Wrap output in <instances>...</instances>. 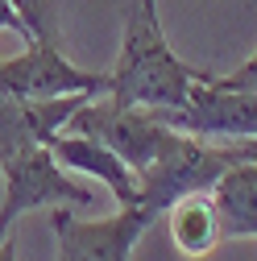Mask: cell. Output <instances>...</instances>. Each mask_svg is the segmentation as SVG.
<instances>
[{"mask_svg": "<svg viewBox=\"0 0 257 261\" xmlns=\"http://www.w3.org/2000/svg\"><path fill=\"white\" fill-rule=\"evenodd\" d=\"M203 71L183 62L170 42L158 0H128L124 5V29H120V54L116 67L104 75V95L124 108H145V112H170L187 100Z\"/></svg>", "mask_w": 257, "mask_h": 261, "instance_id": "cell-1", "label": "cell"}, {"mask_svg": "<svg viewBox=\"0 0 257 261\" xmlns=\"http://www.w3.org/2000/svg\"><path fill=\"white\" fill-rule=\"evenodd\" d=\"M71 133H83V137H95L104 141L108 149H116L133 174L149 170L162 153L174 149V141L183 137L178 128H170L158 112H145V108H124L108 95H91V100L71 116Z\"/></svg>", "mask_w": 257, "mask_h": 261, "instance_id": "cell-2", "label": "cell"}, {"mask_svg": "<svg viewBox=\"0 0 257 261\" xmlns=\"http://www.w3.org/2000/svg\"><path fill=\"white\" fill-rule=\"evenodd\" d=\"M241 166L237 162V145L233 141H199V137H178L170 153H162L149 170L137 174L141 182V207H149L153 216H162L174 199L191 191H212L220 182L224 170Z\"/></svg>", "mask_w": 257, "mask_h": 261, "instance_id": "cell-3", "label": "cell"}, {"mask_svg": "<svg viewBox=\"0 0 257 261\" xmlns=\"http://www.w3.org/2000/svg\"><path fill=\"white\" fill-rule=\"evenodd\" d=\"M5 199H0V237L25 216V212H38V207H91L95 203V191H87L83 182H75L67 170L58 166V158L50 153V145H34V149H21L17 158H9L5 166Z\"/></svg>", "mask_w": 257, "mask_h": 261, "instance_id": "cell-4", "label": "cell"}, {"mask_svg": "<svg viewBox=\"0 0 257 261\" xmlns=\"http://www.w3.org/2000/svg\"><path fill=\"white\" fill-rule=\"evenodd\" d=\"M170 128L199 141H245L257 137V91L233 87L220 75H199L187 100L170 112H158Z\"/></svg>", "mask_w": 257, "mask_h": 261, "instance_id": "cell-5", "label": "cell"}, {"mask_svg": "<svg viewBox=\"0 0 257 261\" xmlns=\"http://www.w3.org/2000/svg\"><path fill=\"white\" fill-rule=\"evenodd\" d=\"M104 75L67 62L54 42H29L21 54L0 58V95L54 100V95H104Z\"/></svg>", "mask_w": 257, "mask_h": 261, "instance_id": "cell-6", "label": "cell"}, {"mask_svg": "<svg viewBox=\"0 0 257 261\" xmlns=\"http://www.w3.org/2000/svg\"><path fill=\"white\" fill-rule=\"evenodd\" d=\"M153 220L158 216L141 203L100 220H75L67 207H54V237H58L54 261H128Z\"/></svg>", "mask_w": 257, "mask_h": 261, "instance_id": "cell-7", "label": "cell"}, {"mask_svg": "<svg viewBox=\"0 0 257 261\" xmlns=\"http://www.w3.org/2000/svg\"><path fill=\"white\" fill-rule=\"evenodd\" d=\"M91 95H54V100H13L0 95V166L21 149L46 145L54 133L71 124V116Z\"/></svg>", "mask_w": 257, "mask_h": 261, "instance_id": "cell-8", "label": "cell"}, {"mask_svg": "<svg viewBox=\"0 0 257 261\" xmlns=\"http://www.w3.org/2000/svg\"><path fill=\"white\" fill-rule=\"evenodd\" d=\"M46 145H50V153L58 158V166H62V170H75V174L95 178V182H100L120 207H133V203L141 199V182H137L133 166H128V162H124L116 149H108L104 141L62 128V133H54Z\"/></svg>", "mask_w": 257, "mask_h": 261, "instance_id": "cell-9", "label": "cell"}, {"mask_svg": "<svg viewBox=\"0 0 257 261\" xmlns=\"http://www.w3.org/2000/svg\"><path fill=\"white\" fill-rule=\"evenodd\" d=\"M166 228H170V241L183 257H208L220 241H224V228H220V212H216V195L212 191H191L183 199H174L166 212Z\"/></svg>", "mask_w": 257, "mask_h": 261, "instance_id": "cell-10", "label": "cell"}, {"mask_svg": "<svg viewBox=\"0 0 257 261\" xmlns=\"http://www.w3.org/2000/svg\"><path fill=\"white\" fill-rule=\"evenodd\" d=\"M224 237H257V166H233L212 187Z\"/></svg>", "mask_w": 257, "mask_h": 261, "instance_id": "cell-11", "label": "cell"}, {"mask_svg": "<svg viewBox=\"0 0 257 261\" xmlns=\"http://www.w3.org/2000/svg\"><path fill=\"white\" fill-rule=\"evenodd\" d=\"M13 9L29 29V42L58 46V0H13Z\"/></svg>", "mask_w": 257, "mask_h": 261, "instance_id": "cell-12", "label": "cell"}, {"mask_svg": "<svg viewBox=\"0 0 257 261\" xmlns=\"http://www.w3.org/2000/svg\"><path fill=\"white\" fill-rule=\"evenodd\" d=\"M220 79H224V83H233V87H253V91H257V50L241 62L233 75H220Z\"/></svg>", "mask_w": 257, "mask_h": 261, "instance_id": "cell-13", "label": "cell"}, {"mask_svg": "<svg viewBox=\"0 0 257 261\" xmlns=\"http://www.w3.org/2000/svg\"><path fill=\"white\" fill-rule=\"evenodd\" d=\"M0 29H13V34H21V38L29 42V29H25V21L17 17V9H13V0H0Z\"/></svg>", "mask_w": 257, "mask_h": 261, "instance_id": "cell-14", "label": "cell"}, {"mask_svg": "<svg viewBox=\"0 0 257 261\" xmlns=\"http://www.w3.org/2000/svg\"><path fill=\"white\" fill-rule=\"evenodd\" d=\"M233 145H237V162L257 166V137H245V141H233Z\"/></svg>", "mask_w": 257, "mask_h": 261, "instance_id": "cell-15", "label": "cell"}, {"mask_svg": "<svg viewBox=\"0 0 257 261\" xmlns=\"http://www.w3.org/2000/svg\"><path fill=\"white\" fill-rule=\"evenodd\" d=\"M0 261H17V241L0 237Z\"/></svg>", "mask_w": 257, "mask_h": 261, "instance_id": "cell-16", "label": "cell"}]
</instances>
